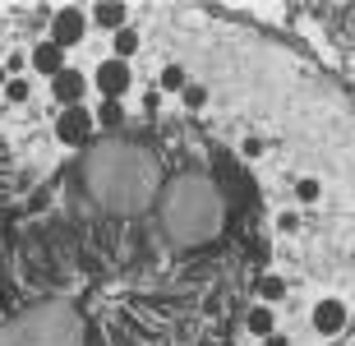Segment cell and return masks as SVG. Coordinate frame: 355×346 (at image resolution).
<instances>
[{
	"label": "cell",
	"mask_w": 355,
	"mask_h": 346,
	"mask_svg": "<svg viewBox=\"0 0 355 346\" xmlns=\"http://www.w3.org/2000/svg\"><path fill=\"white\" fill-rule=\"evenodd\" d=\"M184 107H189V111H198V107H203V102H208V88H198V83H184Z\"/></svg>",
	"instance_id": "obj_13"
},
{
	"label": "cell",
	"mask_w": 355,
	"mask_h": 346,
	"mask_svg": "<svg viewBox=\"0 0 355 346\" xmlns=\"http://www.w3.org/2000/svg\"><path fill=\"white\" fill-rule=\"evenodd\" d=\"M55 139L65 148H83L92 139V111L88 107H65L55 120Z\"/></svg>",
	"instance_id": "obj_1"
},
{
	"label": "cell",
	"mask_w": 355,
	"mask_h": 346,
	"mask_svg": "<svg viewBox=\"0 0 355 346\" xmlns=\"http://www.w3.org/2000/svg\"><path fill=\"white\" fill-rule=\"evenodd\" d=\"M254 291H259V300H263V305H272V300H282V295H286V282L268 273V277L254 282Z\"/></svg>",
	"instance_id": "obj_9"
},
{
	"label": "cell",
	"mask_w": 355,
	"mask_h": 346,
	"mask_svg": "<svg viewBox=\"0 0 355 346\" xmlns=\"http://www.w3.org/2000/svg\"><path fill=\"white\" fill-rule=\"evenodd\" d=\"M134 51H139V33H134V28L125 24V28L116 33V60H130Z\"/></svg>",
	"instance_id": "obj_10"
},
{
	"label": "cell",
	"mask_w": 355,
	"mask_h": 346,
	"mask_svg": "<svg viewBox=\"0 0 355 346\" xmlns=\"http://www.w3.org/2000/svg\"><path fill=\"white\" fill-rule=\"evenodd\" d=\"M277 227H282V231H295V227H300V217H295V213H282V217H277Z\"/></svg>",
	"instance_id": "obj_16"
},
{
	"label": "cell",
	"mask_w": 355,
	"mask_h": 346,
	"mask_svg": "<svg viewBox=\"0 0 355 346\" xmlns=\"http://www.w3.org/2000/svg\"><path fill=\"white\" fill-rule=\"evenodd\" d=\"M318 189H323V185H318L314 175H304L300 185H295V194H300V199H304V203H314V199H318Z\"/></svg>",
	"instance_id": "obj_14"
},
{
	"label": "cell",
	"mask_w": 355,
	"mask_h": 346,
	"mask_svg": "<svg viewBox=\"0 0 355 346\" xmlns=\"http://www.w3.org/2000/svg\"><path fill=\"white\" fill-rule=\"evenodd\" d=\"M33 69H42V74H60L65 69V51L55 46V42H42V46H33Z\"/></svg>",
	"instance_id": "obj_6"
},
{
	"label": "cell",
	"mask_w": 355,
	"mask_h": 346,
	"mask_svg": "<svg viewBox=\"0 0 355 346\" xmlns=\"http://www.w3.org/2000/svg\"><path fill=\"white\" fill-rule=\"evenodd\" d=\"M314 328L323 337H337L346 328V309H342V300H318L314 305Z\"/></svg>",
	"instance_id": "obj_5"
},
{
	"label": "cell",
	"mask_w": 355,
	"mask_h": 346,
	"mask_svg": "<svg viewBox=\"0 0 355 346\" xmlns=\"http://www.w3.org/2000/svg\"><path fill=\"white\" fill-rule=\"evenodd\" d=\"M51 93H55V102L60 107H83V93H88V83H83V69H60L51 79Z\"/></svg>",
	"instance_id": "obj_4"
},
{
	"label": "cell",
	"mask_w": 355,
	"mask_h": 346,
	"mask_svg": "<svg viewBox=\"0 0 355 346\" xmlns=\"http://www.w3.org/2000/svg\"><path fill=\"white\" fill-rule=\"evenodd\" d=\"M92 19L102 28H111V33H120L125 19H130V10H125V5H92Z\"/></svg>",
	"instance_id": "obj_8"
},
{
	"label": "cell",
	"mask_w": 355,
	"mask_h": 346,
	"mask_svg": "<svg viewBox=\"0 0 355 346\" xmlns=\"http://www.w3.org/2000/svg\"><path fill=\"white\" fill-rule=\"evenodd\" d=\"M263 346H286V337H282V333H272V337H263Z\"/></svg>",
	"instance_id": "obj_17"
},
{
	"label": "cell",
	"mask_w": 355,
	"mask_h": 346,
	"mask_svg": "<svg viewBox=\"0 0 355 346\" xmlns=\"http://www.w3.org/2000/svg\"><path fill=\"white\" fill-rule=\"evenodd\" d=\"M245 328H250L259 342H263V337H272V328H277V309H272V305H254L250 314H245Z\"/></svg>",
	"instance_id": "obj_7"
},
{
	"label": "cell",
	"mask_w": 355,
	"mask_h": 346,
	"mask_svg": "<svg viewBox=\"0 0 355 346\" xmlns=\"http://www.w3.org/2000/svg\"><path fill=\"white\" fill-rule=\"evenodd\" d=\"M92 83H97V93H102L106 102H120V97H125V88H130L134 79H130V65L111 55V60H102V65H97V74H92Z\"/></svg>",
	"instance_id": "obj_2"
},
{
	"label": "cell",
	"mask_w": 355,
	"mask_h": 346,
	"mask_svg": "<svg viewBox=\"0 0 355 346\" xmlns=\"http://www.w3.org/2000/svg\"><path fill=\"white\" fill-rule=\"evenodd\" d=\"M97 125H106V130L125 125V107H120V102H102V111H97Z\"/></svg>",
	"instance_id": "obj_11"
},
{
	"label": "cell",
	"mask_w": 355,
	"mask_h": 346,
	"mask_svg": "<svg viewBox=\"0 0 355 346\" xmlns=\"http://www.w3.org/2000/svg\"><path fill=\"white\" fill-rule=\"evenodd\" d=\"M184 83H189V79H184V69H180V65H166V69H162V88L184 93Z\"/></svg>",
	"instance_id": "obj_12"
},
{
	"label": "cell",
	"mask_w": 355,
	"mask_h": 346,
	"mask_svg": "<svg viewBox=\"0 0 355 346\" xmlns=\"http://www.w3.org/2000/svg\"><path fill=\"white\" fill-rule=\"evenodd\" d=\"M83 33H88V19H83V10H74V5H65V10H55L51 19V42L65 51V46H79Z\"/></svg>",
	"instance_id": "obj_3"
},
{
	"label": "cell",
	"mask_w": 355,
	"mask_h": 346,
	"mask_svg": "<svg viewBox=\"0 0 355 346\" xmlns=\"http://www.w3.org/2000/svg\"><path fill=\"white\" fill-rule=\"evenodd\" d=\"M10 102H28V83L24 79H10Z\"/></svg>",
	"instance_id": "obj_15"
}]
</instances>
